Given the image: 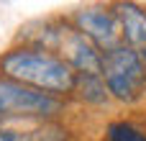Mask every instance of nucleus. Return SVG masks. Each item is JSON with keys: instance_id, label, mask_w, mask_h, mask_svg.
Segmentation results:
<instances>
[{"instance_id": "obj_7", "label": "nucleus", "mask_w": 146, "mask_h": 141, "mask_svg": "<svg viewBox=\"0 0 146 141\" xmlns=\"http://www.w3.org/2000/svg\"><path fill=\"white\" fill-rule=\"evenodd\" d=\"M113 13L121 26V44L136 51H146V8L141 3L121 0L113 3Z\"/></svg>"}, {"instance_id": "obj_6", "label": "nucleus", "mask_w": 146, "mask_h": 141, "mask_svg": "<svg viewBox=\"0 0 146 141\" xmlns=\"http://www.w3.org/2000/svg\"><path fill=\"white\" fill-rule=\"evenodd\" d=\"M0 141H72V131L59 121H0Z\"/></svg>"}, {"instance_id": "obj_4", "label": "nucleus", "mask_w": 146, "mask_h": 141, "mask_svg": "<svg viewBox=\"0 0 146 141\" xmlns=\"http://www.w3.org/2000/svg\"><path fill=\"white\" fill-rule=\"evenodd\" d=\"M69 23L100 51H108L121 44V26L113 13V5H82L69 15Z\"/></svg>"}, {"instance_id": "obj_2", "label": "nucleus", "mask_w": 146, "mask_h": 141, "mask_svg": "<svg viewBox=\"0 0 146 141\" xmlns=\"http://www.w3.org/2000/svg\"><path fill=\"white\" fill-rule=\"evenodd\" d=\"M100 77L108 87L110 100H118L123 105H136L146 98V67L136 49L118 44L108 51H103Z\"/></svg>"}, {"instance_id": "obj_8", "label": "nucleus", "mask_w": 146, "mask_h": 141, "mask_svg": "<svg viewBox=\"0 0 146 141\" xmlns=\"http://www.w3.org/2000/svg\"><path fill=\"white\" fill-rule=\"evenodd\" d=\"M72 95L85 103V105H95V108H105L110 103L108 87L103 82L100 74H74V85H72Z\"/></svg>"}, {"instance_id": "obj_5", "label": "nucleus", "mask_w": 146, "mask_h": 141, "mask_svg": "<svg viewBox=\"0 0 146 141\" xmlns=\"http://www.w3.org/2000/svg\"><path fill=\"white\" fill-rule=\"evenodd\" d=\"M56 54L74 69V74H100L103 51L98 46H92L82 33H77L72 23H67V28L62 33V41L56 46Z\"/></svg>"}, {"instance_id": "obj_9", "label": "nucleus", "mask_w": 146, "mask_h": 141, "mask_svg": "<svg viewBox=\"0 0 146 141\" xmlns=\"http://www.w3.org/2000/svg\"><path fill=\"white\" fill-rule=\"evenodd\" d=\"M103 141H146V128L136 121L128 118H115L105 126Z\"/></svg>"}, {"instance_id": "obj_1", "label": "nucleus", "mask_w": 146, "mask_h": 141, "mask_svg": "<svg viewBox=\"0 0 146 141\" xmlns=\"http://www.w3.org/2000/svg\"><path fill=\"white\" fill-rule=\"evenodd\" d=\"M0 77L56 98H69L74 85V69L59 54L28 44H15L0 54Z\"/></svg>"}, {"instance_id": "obj_3", "label": "nucleus", "mask_w": 146, "mask_h": 141, "mask_svg": "<svg viewBox=\"0 0 146 141\" xmlns=\"http://www.w3.org/2000/svg\"><path fill=\"white\" fill-rule=\"evenodd\" d=\"M64 110L67 98H56L0 77V121H59Z\"/></svg>"}]
</instances>
